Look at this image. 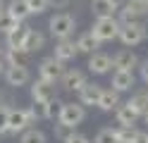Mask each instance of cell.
<instances>
[{"label": "cell", "mask_w": 148, "mask_h": 143, "mask_svg": "<svg viewBox=\"0 0 148 143\" xmlns=\"http://www.w3.org/2000/svg\"><path fill=\"white\" fill-rule=\"evenodd\" d=\"M48 29H50V36L58 38V41L60 38H69L72 31L77 29V19H74L72 14H67V12H58V14L50 17Z\"/></svg>", "instance_id": "cell-1"}, {"label": "cell", "mask_w": 148, "mask_h": 143, "mask_svg": "<svg viewBox=\"0 0 148 143\" xmlns=\"http://www.w3.org/2000/svg\"><path fill=\"white\" fill-rule=\"evenodd\" d=\"M119 26H122V22L119 19H115V14L112 17H96V24H93V36L98 38L100 43H105V41H112V38H117V34H119Z\"/></svg>", "instance_id": "cell-2"}, {"label": "cell", "mask_w": 148, "mask_h": 143, "mask_svg": "<svg viewBox=\"0 0 148 143\" xmlns=\"http://www.w3.org/2000/svg\"><path fill=\"white\" fill-rule=\"evenodd\" d=\"M117 38H119L122 45H127V48L138 45V43L146 38V34H143V22H138V19H136V22H122Z\"/></svg>", "instance_id": "cell-3"}, {"label": "cell", "mask_w": 148, "mask_h": 143, "mask_svg": "<svg viewBox=\"0 0 148 143\" xmlns=\"http://www.w3.org/2000/svg\"><path fill=\"white\" fill-rule=\"evenodd\" d=\"M84 119H86V107L81 103H62L60 114H58V122L67 124V127H72V129H77Z\"/></svg>", "instance_id": "cell-4"}, {"label": "cell", "mask_w": 148, "mask_h": 143, "mask_svg": "<svg viewBox=\"0 0 148 143\" xmlns=\"http://www.w3.org/2000/svg\"><path fill=\"white\" fill-rule=\"evenodd\" d=\"M148 14V0H124L119 5V22H136Z\"/></svg>", "instance_id": "cell-5"}, {"label": "cell", "mask_w": 148, "mask_h": 143, "mask_svg": "<svg viewBox=\"0 0 148 143\" xmlns=\"http://www.w3.org/2000/svg\"><path fill=\"white\" fill-rule=\"evenodd\" d=\"M5 81L10 88H19L31 81V72L26 64H7L5 67Z\"/></svg>", "instance_id": "cell-6"}, {"label": "cell", "mask_w": 148, "mask_h": 143, "mask_svg": "<svg viewBox=\"0 0 148 143\" xmlns=\"http://www.w3.org/2000/svg\"><path fill=\"white\" fill-rule=\"evenodd\" d=\"M31 98L34 103H48L53 98H58V86L55 81H48V79H36L34 86H31Z\"/></svg>", "instance_id": "cell-7"}, {"label": "cell", "mask_w": 148, "mask_h": 143, "mask_svg": "<svg viewBox=\"0 0 148 143\" xmlns=\"http://www.w3.org/2000/svg\"><path fill=\"white\" fill-rule=\"evenodd\" d=\"M62 74H64V62H60L55 55L41 60V64H38V76H41V79H48V81L58 83L62 79Z\"/></svg>", "instance_id": "cell-8"}, {"label": "cell", "mask_w": 148, "mask_h": 143, "mask_svg": "<svg viewBox=\"0 0 148 143\" xmlns=\"http://www.w3.org/2000/svg\"><path fill=\"white\" fill-rule=\"evenodd\" d=\"M29 117H26V110H7V133L10 136H17V133H22L26 127H29Z\"/></svg>", "instance_id": "cell-9"}, {"label": "cell", "mask_w": 148, "mask_h": 143, "mask_svg": "<svg viewBox=\"0 0 148 143\" xmlns=\"http://www.w3.org/2000/svg\"><path fill=\"white\" fill-rule=\"evenodd\" d=\"M77 93H79V103L84 105V107H93V105H98V100H100L103 86H100V83H88V81H86Z\"/></svg>", "instance_id": "cell-10"}, {"label": "cell", "mask_w": 148, "mask_h": 143, "mask_svg": "<svg viewBox=\"0 0 148 143\" xmlns=\"http://www.w3.org/2000/svg\"><path fill=\"white\" fill-rule=\"evenodd\" d=\"M134 83H136V76H134L132 69H115V74H112V83H110V86H112L115 91L124 93V91H132Z\"/></svg>", "instance_id": "cell-11"}, {"label": "cell", "mask_w": 148, "mask_h": 143, "mask_svg": "<svg viewBox=\"0 0 148 143\" xmlns=\"http://www.w3.org/2000/svg\"><path fill=\"white\" fill-rule=\"evenodd\" d=\"M110 69H112V57L105 55V53H91L88 57V72L91 74H108Z\"/></svg>", "instance_id": "cell-12"}, {"label": "cell", "mask_w": 148, "mask_h": 143, "mask_svg": "<svg viewBox=\"0 0 148 143\" xmlns=\"http://www.w3.org/2000/svg\"><path fill=\"white\" fill-rule=\"evenodd\" d=\"M60 81H62V88H67V91H79L88 79H86V74L81 72V69H64V74H62Z\"/></svg>", "instance_id": "cell-13"}, {"label": "cell", "mask_w": 148, "mask_h": 143, "mask_svg": "<svg viewBox=\"0 0 148 143\" xmlns=\"http://www.w3.org/2000/svg\"><path fill=\"white\" fill-rule=\"evenodd\" d=\"M29 31H31V26H26L24 22H19L14 29H10V31L5 34L7 36V48H24Z\"/></svg>", "instance_id": "cell-14"}, {"label": "cell", "mask_w": 148, "mask_h": 143, "mask_svg": "<svg viewBox=\"0 0 148 143\" xmlns=\"http://www.w3.org/2000/svg\"><path fill=\"white\" fill-rule=\"evenodd\" d=\"M77 55H79V48H77L74 41H69V38H60L58 41V45H55V57H58L60 62H69Z\"/></svg>", "instance_id": "cell-15"}, {"label": "cell", "mask_w": 148, "mask_h": 143, "mask_svg": "<svg viewBox=\"0 0 148 143\" xmlns=\"http://www.w3.org/2000/svg\"><path fill=\"white\" fill-rule=\"evenodd\" d=\"M29 60H31V53L26 48H5V53H3L5 67L7 64H26L29 67Z\"/></svg>", "instance_id": "cell-16"}, {"label": "cell", "mask_w": 148, "mask_h": 143, "mask_svg": "<svg viewBox=\"0 0 148 143\" xmlns=\"http://www.w3.org/2000/svg\"><path fill=\"white\" fill-rule=\"evenodd\" d=\"M138 64H141V62H138V55L132 53V50H119L112 57V67H115V69H132L134 72Z\"/></svg>", "instance_id": "cell-17"}, {"label": "cell", "mask_w": 148, "mask_h": 143, "mask_svg": "<svg viewBox=\"0 0 148 143\" xmlns=\"http://www.w3.org/2000/svg\"><path fill=\"white\" fill-rule=\"evenodd\" d=\"M119 91L115 88H103V93H100V100H98V107L103 110V112H112L119 107Z\"/></svg>", "instance_id": "cell-18"}, {"label": "cell", "mask_w": 148, "mask_h": 143, "mask_svg": "<svg viewBox=\"0 0 148 143\" xmlns=\"http://www.w3.org/2000/svg\"><path fill=\"white\" fill-rule=\"evenodd\" d=\"M7 14L14 17L17 22H24V19L31 14L29 3H26V0H7Z\"/></svg>", "instance_id": "cell-19"}, {"label": "cell", "mask_w": 148, "mask_h": 143, "mask_svg": "<svg viewBox=\"0 0 148 143\" xmlns=\"http://www.w3.org/2000/svg\"><path fill=\"white\" fill-rule=\"evenodd\" d=\"M77 48H79V53H86V55H91V53H96L98 48H100V41L93 36V31H86V34H81V36H79Z\"/></svg>", "instance_id": "cell-20"}, {"label": "cell", "mask_w": 148, "mask_h": 143, "mask_svg": "<svg viewBox=\"0 0 148 143\" xmlns=\"http://www.w3.org/2000/svg\"><path fill=\"white\" fill-rule=\"evenodd\" d=\"M115 117H117V124H119V127H134L136 119H138V114L124 103V105H119V107L115 110Z\"/></svg>", "instance_id": "cell-21"}, {"label": "cell", "mask_w": 148, "mask_h": 143, "mask_svg": "<svg viewBox=\"0 0 148 143\" xmlns=\"http://www.w3.org/2000/svg\"><path fill=\"white\" fill-rule=\"evenodd\" d=\"M91 10H93L96 17H112L119 7L112 0H91Z\"/></svg>", "instance_id": "cell-22"}, {"label": "cell", "mask_w": 148, "mask_h": 143, "mask_svg": "<svg viewBox=\"0 0 148 143\" xmlns=\"http://www.w3.org/2000/svg\"><path fill=\"white\" fill-rule=\"evenodd\" d=\"M43 45H45V36H43L41 31H36V29H31V31H29V36H26V43H24V48H26V50H29V53L34 55V53H38Z\"/></svg>", "instance_id": "cell-23"}, {"label": "cell", "mask_w": 148, "mask_h": 143, "mask_svg": "<svg viewBox=\"0 0 148 143\" xmlns=\"http://www.w3.org/2000/svg\"><path fill=\"white\" fill-rule=\"evenodd\" d=\"M19 143H48V136L41 131V129H34V127H26L22 131V138Z\"/></svg>", "instance_id": "cell-24"}, {"label": "cell", "mask_w": 148, "mask_h": 143, "mask_svg": "<svg viewBox=\"0 0 148 143\" xmlns=\"http://www.w3.org/2000/svg\"><path fill=\"white\" fill-rule=\"evenodd\" d=\"M127 105H129V107H132V110L138 114V117H141V114L148 110V93L143 91V93H136V95H132V98L127 100Z\"/></svg>", "instance_id": "cell-25"}, {"label": "cell", "mask_w": 148, "mask_h": 143, "mask_svg": "<svg viewBox=\"0 0 148 143\" xmlns=\"http://www.w3.org/2000/svg\"><path fill=\"white\" fill-rule=\"evenodd\" d=\"M93 143H119V141H117V131L110 129V127H108V129H100V131L96 133V141H93Z\"/></svg>", "instance_id": "cell-26"}, {"label": "cell", "mask_w": 148, "mask_h": 143, "mask_svg": "<svg viewBox=\"0 0 148 143\" xmlns=\"http://www.w3.org/2000/svg\"><path fill=\"white\" fill-rule=\"evenodd\" d=\"M115 131H117V141L119 143H132L134 136H136V129L134 127H117Z\"/></svg>", "instance_id": "cell-27"}, {"label": "cell", "mask_w": 148, "mask_h": 143, "mask_svg": "<svg viewBox=\"0 0 148 143\" xmlns=\"http://www.w3.org/2000/svg\"><path fill=\"white\" fill-rule=\"evenodd\" d=\"M60 107H62V100H58V98L48 100V103H45V119H58Z\"/></svg>", "instance_id": "cell-28"}, {"label": "cell", "mask_w": 148, "mask_h": 143, "mask_svg": "<svg viewBox=\"0 0 148 143\" xmlns=\"http://www.w3.org/2000/svg\"><path fill=\"white\" fill-rule=\"evenodd\" d=\"M26 3H29L31 14H43L45 10L50 7V0H26Z\"/></svg>", "instance_id": "cell-29"}, {"label": "cell", "mask_w": 148, "mask_h": 143, "mask_svg": "<svg viewBox=\"0 0 148 143\" xmlns=\"http://www.w3.org/2000/svg\"><path fill=\"white\" fill-rule=\"evenodd\" d=\"M72 131H74V129H72V127H67V124H62V122L53 124V133H55V138H60V141H64Z\"/></svg>", "instance_id": "cell-30"}, {"label": "cell", "mask_w": 148, "mask_h": 143, "mask_svg": "<svg viewBox=\"0 0 148 143\" xmlns=\"http://www.w3.org/2000/svg\"><path fill=\"white\" fill-rule=\"evenodd\" d=\"M17 24H19V22H17V19L14 17H10V14H3V17H0V31H3V34H7V31H10V29H14Z\"/></svg>", "instance_id": "cell-31"}, {"label": "cell", "mask_w": 148, "mask_h": 143, "mask_svg": "<svg viewBox=\"0 0 148 143\" xmlns=\"http://www.w3.org/2000/svg\"><path fill=\"white\" fill-rule=\"evenodd\" d=\"M12 105H14L12 95L7 93V91H0V112H7V110H12Z\"/></svg>", "instance_id": "cell-32"}, {"label": "cell", "mask_w": 148, "mask_h": 143, "mask_svg": "<svg viewBox=\"0 0 148 143\" xmlns=\"http://www.w3.org/2000/svg\"><path fill=\"white\" fill-rule=\"evenodd\" d=\"M62 143H91L88 141V136H84V133H77V131H72L67 138H64Z\"/></svg>", "instance_id": "cell-33"}, {"label": "cell", "mask_w": 148, "mask_h": 143, "mask_svg": "<svg viewBox=\"0 0 148 143\" xmlns=\"http://www.w3.org/2000/svg\"><path fill=\"white\" fill-rule=\"evenodd\" d=\"M72 3V0H50V7H55V10H64Z\"/></svg>", "instance_id": "cell-34"}, {"label": "cell", "mask_w": 148, "mask_h": 143, "mask_svg": "<svg viewBox=\"0 0 148 143\" xmlns=\"http://www.w3.org/2000/svg\"><path fill=\"white\" fill-rule=\"evenodd\" d=\"M132 143H148V133L146 131H136V136H134Z\"/></svg>", "instance_id": "cell-35"}, {"label": "cell", "mask_w": 148, "mask_h": 143, "mask_svg": "<svg viewBox=\"0 0 148 143\" xmlns=\"http://www.w3.org/2000/svg\"><path fill=\"white\" fill-rule=\"evenodd\" d=\"M5 129H7V112H0V136L5 133Z\"/></svg>", "instance_id": "cell-36"}, {"label": "cell", "mask_w": 148, "mask_h": 143, "mask_svg": "<svg viewBox=\"0 0 148 143\" xmlns=\"http://www.w3.org/2000/svg\"><path fill=\"white\" fill-rule=\"evenodd\" d=\"M143 34H146V38H148V19L143 22Z\"/></svg>", "instance_id": "cell-37"}, {"label": "cell", "mask_w": 148, "mask_h": 143, "mask_svg": "<svg viewBox=\"0 0 148 143\" xmlns=\"http://www.w3.org/2000/svg\"><path fill=\"white\" fill-rule=\"evenodd\" d=\"M3 74H5V62L0 60V76H3Z\"/></svg>", "instance_id": "cell-38"}, {"label": "cell", "mask_w": 148, "mask_h": 143, "mask_svg": "<svg viewBox=\"0 0 148 143\" xmlns=\"http://www.w3.org/2000/svg\"><path fill=\"white\" fill-rule=\"evenodd\" d=\"M141 117H143V122H146V124H148V110H146V112H143V114H141Z\"/></svg>", "instance_id": "cell-39"}, {"label": "cell", "mask_w": 148, "mask_h": 143, "mask_svg": "<svg viewBox=\"0 0 148 143\" xmlns=\"http://www.w3.org/2000/svg\"><path fill=\"white\" fill-rule=\"evenodd\" d=\"M112 3H115V5L119 7V5H122V3H124V0H112Z\"/></svg>", "instance_id": "cell-40"}, {"label": "cell", "mask_w": 148, "mask_h": 143, "mask_svg": "<svg viewBox=\"0 0 148 143\" xmlns=\"http://www.w3.org/2000/svg\"><path fill=\"white\" fill-rule=\"evenodd\" d=\"M3 53H5V48H3V45H0V60H3Z\"/></svg>", "instance_id": "cell-41"}, {"label": "cell", "mask_w": 148, "mask_h": 143, "mask_svg": "<svg viewBox=\"0 0 148 143\" xmlns=\"http://www.w3.org/2000/svg\"><path fill=\"white\" fill-rule=\"evenodd\" d=\"M146 93H148V91H146Z\"/></svg>", "instance_id": "cell-42"}]
</instances>
